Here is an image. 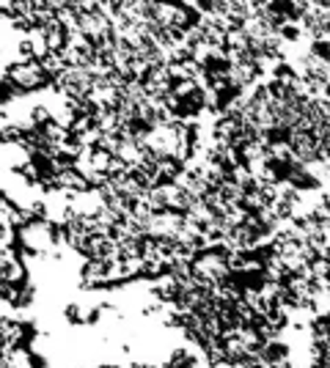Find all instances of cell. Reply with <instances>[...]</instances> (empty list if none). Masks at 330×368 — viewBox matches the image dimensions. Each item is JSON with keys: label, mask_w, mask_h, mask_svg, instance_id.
<instances>
[{"label": "cell", "mask_w": 330, "mask_h": 368, "mask_svg": "<svg viewBox=\"0 0 330 368\" xmlns=\"http://www.w3.org/2000/svg\"><path fill=\"white\" fill-rule=\"evenodd\" d=\"M99 368H116V365H99Z\"/></svg>", "instance_id": "cell-3"}, {"label": "cell", "mask_w": 330, "mask_h": 368, "mask_svg": "<svg viewBox=\"0 0 330 368\" xmlns=\"http://www.w3.org/2000/svg\"><path fill=\"white\" fill-rule=\"evenodd\" d=\"M0 368H39V357L25 346H17L12 352H3V363Z\"/></svg>", "instance_id": "cell-2"}, {"label": "cell", "mask_w": 330, "mask_h": 368, "mask_svg": "<svg viewBox=\"0 0 330 368\" xmlns=\"http://www.w3.org/2000/svg\"><path fill=\"white\" fill-rule=\"evenodd\" d=\"M0 335H3V352H12V349L28 343L31 327H28L25 321H20L17 316H12V319H3V321H0Z\"/></svg>", "instance_id": "cell-1"}]
</instances>
